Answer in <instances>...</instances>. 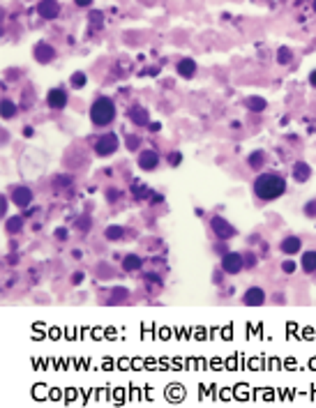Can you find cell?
I'll return each mask as SVG.
<instances>
[{"instance_id":"obj_27","label":"cell","mask_w":316,"mask_h":408,"mask_svg":"<svg viewBox=\"0 0 316 408\" xmlns=\"http://www.w3.org/2000/svg\"><path fill=\"white\" fill-rule=\"evenodd\" d=\"M111 295H114V300H111V302H122V300H127V288H114V293H111Z\"/></svg>"},{"instance_id":"obj_13","label":"cell","mask_w":316,"mask_h":408,"mask_svg":"<svg viewBox=\"0 0 316 408\" xmlns=\"http://www.w3.org/2000/svg\"><path fill=\"white\" fill-rule=\"evenodd\" d=\"M312 178V169L307 162H295L293 164V180L295 182H307Z\"/></svg>"},{"instance_id":"obj_42","label":"cell","mask_w":316,"mask_h":408,"mask_svg":"<svg viewBox=\"0 0 316 408\" xmlns=\"http://www.w3.org/2000/svg\"><path fill=\"white\" fill-rule=\"evenodd\" d=\"M312 5H314V12H316V0H314V3H312Z\"/></svg>"},{"instance_id":"obj_29","label":"cell","mask_w":316,"mask_h":408,"mask_svg":"<svg viewBox=\"0 0 316 408\" xmlns=\"http://www.w3.org/2000/svg\"><path fill=\"white\" fill-rule=\"evenodd\" d=\"M305 215H307V217H316V201H309L307 203V206H305Z\"/></svg>"},{"instance_id":"obj_31","label":"cell","mask_w":316,"mask_h":408,"mask_svg":"<svg viewBox=\"0 0 316 408\" xmlns=\"http://www.w3.org/2000/svg\"><path fill=\"white\" fill-rule=\"evenodd\" d=\"M245 256V268H254L256 265V256L254 254H243Z\"/></svg>"},{"instance_id":"obj_40","label":"cell","mask_w":316,"mask_h":408,"mask_svg":"<svg viewBox=\"0 0 316 408\" xmlns=\"http://www.w3.org/2000/svg\"><path fill=\"white\" fill-rule=\"evenodd\" d=\"M153 129V132H159V122H150V125H148Z\"/></svg>"},{"instance_id":"obj_1","label":"cell","mask_w":316,"mask_h":408,"mask_svg":"<svg viewBox=\"0 0 316 408\" xmlns=\"http://www.w3.org/2000/svg\"><path fill=\"white\" fill-rule=\"evenodd\" d=\"M287 191V180L277 173H261L254 180V194L261 201H275Z\"/></svg>"},{"instance_id":"obj_19","label":"cell","mask_w":316,"mask_h":408,"mask_svg":"<svg viewBox=\"0 0 316 408\" xmlns=\"http://www.w3.org/2000/svg\"><path fill=\"white\" fill-rule=\"evenodd\" d=\"M245 104H247V109H250L252 113H261V111H265V107H268V102H265L263 97H250Z\"/></svg>"},{"instance_id":"obj_26","label":"cell","mask_w":316,"mask_h":408,"mask_svg":"<svg viewBox=\"0 0 316 408\" xmlns=\"http://www.w3.org/2000/svg\"><path fill=\"white\" fill-rule=\"evenodd\" d=\"M134 199H148L150 196V189L146 187V185H134Z\"/></svg>"},{"instance_id":"obj_10","label":"cell","mask_w":316,"mask_h":408,"mask_svg":"<svg viewBox=\"0 0 316 408\" xmlns=\"http://www.w3.org/2000/svg\"><path fill=\"white\" fill-rule=\"evenodd\" d=\"M157 164H159L157 150H141V154H139V166H141V169L153 171V169H157Z\"/></svg>"},{"instance_id":"obj_14","label":"cell","mask_w":316,"mask_h":408,"mask_svg":"<svg viewBox=\"0 0 316 408\" xmlns=\"http://www.w3.org/2000/svg\"><path fill=\"white\" fill-rule=\"evenodd\" d=\"M300 247H302L300 238H295V236H289V238H284V240H282V251H284V254H287V256L298 254Z\"/></svg>"},{"instance_id":"obj_16","label":"cell","mask_w":316,"mask_h":408,"mask_svg":"<svg viewBox=\"0 0 316 408\" xmlns=\"http://www.w3.org/2000/svg\"><path fill=\"white\" fill-rule=\"evenodd\" d=\"M141 265H144V261H141V256H136V254H127L122 258V270H127V272L141 270Z\"/></svg>"},{"instance_id":"obj_20","label":"cell","mask_w":316,"mask_h":408,"mask_svg":"<svg viewBox=\"0 0 316 408\" xmlns=\"http://www.w3.org/2000/svg\"><path fill=\"white\" fill-rule=\"evenodd\" d=\"M122 236H125V231H122V226H118V224H111V226H107V231H104V238L111 240V243L122 240Z\"/></svg>"},{"instance_id":"obj_24","label":"cell","mask_w":316,"mask_h":408,"mask_svg":"<svg viewBox=\"0 0 316 408\" xmlns=\"http://www.w3.org/2000/svg\"><path fill=\"white\" fill-rule=\"evenodd\" d=\"M291 58H293L291 49L289 46H280V51H277V63H280V65H289Z\"/></svg>"},{"instance_id":"obj_4","label":"cell","mask_w":316,"mask_h":408,"mask_svg":"<svg viewBox=\"0 0 316 408\" xmlns=\"http://www.w3.org/2000/svg\"><path fill=\"white\" fill-rule=\"evenodd\" d=\"M243 268H245V256L238 254V251H228V254L222 256V270L226 275H238Z\"/></svg>"},{"instance_id":"obj_34","label":"cell","mask_w":316,"mask_h":408,"mask_svg":"<svg viewBox=\"0 0 316 408\" xmlns=\"http://www.w3.org/2000/svg\"><path fill=\"white\" fill-rule=\"evenodd\" d=\"M79 228H81V231H88V228H90V219H88V217H81V219H79Z\"/></svg>"},{"instance_id":"obj_22","label":"cell","mask_w":316,"mask_h":408,"mask_svg":"<svg viewBox=\"0 0 316 408\" xmlns=\"http://www.w3.org/2000/svg\"><path fill=\"white\" fill-rule=\"evenodd\" d=\"M263 162H265V152L263 150H254L250 154V159H247V164H250L252 169H261Z\"/></svg>"},{"instance_id":"obj_3","label":"cell","mask_w":316,"mask_h":408,"mask_svg":"<svg viewBox=\"0 0 316 408\" xmlns=\"http://www.w3.org/2000/svg\"><path fill=\"white\" fill-rule=\"evenodd\" d=\"M116 150H118V136L116 134L107 132L95 141V152L100 154V157H109V154H114Z\"/></svg>"},{"instance_id":"obj_12","label":"cell","mask_w":316,"mask_h":408,"mask_svg":"<svg viewBox=\"0 0 316 408\" xmlns=\"http://www.w3.org/2000/svg\"><path fill=\"white\" fill-rule=\"evenodd\" d=\"M129 118H132V122H136L139 127L150 125V115H148V111L141 107V104H136V107L129 109Z\"/></svg>"},{"instance_id":"obj_11","label":"cell","mask_w":316,"mask_h":408,"mask_svg":"<svg viewBox=\"0 0 316 408\" xmlns=\"http://www.w3.org/2000/svg\"><path fill=\"white\" fill-rule=\"evenodd\" d=\"M243 302L247 307H261L263 302H265V293H263V288H259V286H254V288H247L245 290V298Z\"/></svg>"},{"instance_id":"obj_15","label":"cell","mask_w":316,"mask_h":408,"mask_svg":"<svg viewBox=\"0 0 316 408\" xmlns=\"http://www.w3.org/2000/svg\"><path fill=\"white\" fill-rule=\"evenodd\" d=\"M178 74H181L183 79H192L196 74V63L192 58H183L181 63H178Z\"/></svg>"},{"instance_id":"obj_30","label":"cell","mask_w":316,"mask_h":408,"mask_svg":"<svg viewBox=\"0 0 316 408\" xmlns=\"http://www.w3.org/2000/svg\"><path fill=\"white\" fill-rule=\"evenodd\" d=\"M181 162H183V154H181V152H171V154H169V164H171V166H178Z\"/></svg>"},{"instance_id":"obj_41","label":"cell","mask_w":316,"mask_h":408,"mask_svg":"<svg viewBox=\"0 0 316 408\" xmlns=\"http://www.w3.org/2000/svg\"><path fill=\"white\" fill-rule=\"evenodd\" d=\"M23 136H33V127H23Z\"/></svg>"},{"instance_id":"obj_33","label":"cell","mask_w":316,"mask_h":408,"mask_svg":"<svg viewBox=\"0 0 316 408\" xmlns=\"http://www.w3.org/2000/svg\"><path fill=\"white\" fill-rule=\"evenodd\" d=\"M282 270L289 272V275H291V272L295 270V263H293V261H284V263H282Z\"/></svg>"},{"instance_id":"obj_25","label":"cell","mask_w":316,"mask_h":408,"mask_svg":"<svg viewBox=\"0 0 316 408\" xmlns=\"http://www.w3.org/2000/svg\"><path fill=\"white\" fill-rule=\"evenodd\" d=\"M70 81H72V88H83L85 81H88V77H85L83 72H74Z\"/></svg>"},{"instance_id":"obj_2","label":"cell","mask_w":316,"mask_h":408,"mask_svg":"<svg viewBox=\"0 0 316 408\" xmlns=\"http://www.w3.org/2000/svg\"><path fill=\"white\" fill-rule=\"evenodd\" d=\"M116 118V104L111 97H97L90 107V120L95 122L97 127H107L111 125Z\"/></svg>"},{"instance_id":"obj_9","label":"cell","mask_w":316,"mask_h":408,"mask_svg":"<svg viewBox=\"0 0 316 408\" xmlns=\"http://www.w3.org/2000/svg\"><path fill=\"white\" fill-rule=\"evenodd\" d=\"M12 201L18 208H28L30 201H33V191H30V187H14L12 189Z\"/></svg>"},{"instance_id":"obj_6","label":"cell","mask_w":316,"mask_h":408,"mask_svg":"<svg viewBox=\"0 0 316 408\" xmlns=\"http://www.w3.org/2000/svg\"><path fill=\"white\" fill-rule=\"evenodd\" d=\"M37 14L47 18V21H51V18L60 14V3L58 0H40V3H37Z\"/></svg>"},{"instance_id":"obj_35","label":"cell","mask_w":316,"mask_h":408,"mask_svg":"<svg viewBox=\"0 0 316 408\" xmlns=\"http://www.w3.org/2000/svg\"><path fill=\"white\" fill-rule=\"evenodd\" d=\"M55 238H58V240H67V228H55Z\"/></svg>"},{"instance_id":"obj_17","label":"cell","mask_w":316,"mask_h":408,"mask_svg":"<svg viewBox=\"0 0 316 408\" xmlns=\"http://www.w3.org/2000/svg\"><path fill=\"white\" fill-rule=\"evenodd\" d=\"M104 14L102 12H90V16H88V21H90V35H95V33H100V30L104 28Z\"/></svg>"},{"instance_id":"obj_18","label":"cell","mask_w":316,"mask_h":408,"mask_svg":"<svg viewBox=\"0 0 316 408\" xmlns=\"http://www.w3.org/2000/svg\"><path fill=\"white\" fill-rule=\"evenodd\" d=\"M300 265H302V270L307 272H314L316 270V251H305L302 254V258H300Z\"/></svg>"},{"instance_id":"obj_37","label":"cell","mask_w":316,"mask_h":408,"mask_svg":"<svg viewBox=\"0 0 316 408\" xmlns=\"http://www.w3.org/2000/svg\"><path fill=\"white\" fill-rule=\"evenodd\" d=\"M81 280H83V272H74L72 275V284H81Z\"/></svg>"},{"instance_id":"obj_39","label":"cell","mask_w":316,"mask_h":408,"mask_svg":"<svg viewBox=\"0 0 316 408\" xmlns=\"http://www.w3.org/2000/svg\"><path fill=\"white\" fill-rule=\"evenodd\" d=\"M309 83H312L314 88H316V70H314L312 74H309Z\"/></svg>"},{"instance_id":"obj_8","label":"cell","mask_w":316,"mask_h":408,"mask_svg":"<svg viewBox=\"0 0 316 408\" xmlns=\"http://www.w3.org/2000/svg\"><path fill=\"white\" fill-rule=\"evenodd\" d=\"M47 104L51 109L55 111H60V109H65L67 107V92L63 88H53V90H49V95H47Z\"/></svg>"},{"instance_id":"obj_23","label":"cell","mask_w":316,"mask_h":408,"mask_svg":"<svg viewBox=\"0 0 316 408\" xmlns=\"http://www.w3.org/2000/svg\"><path fill=\"white\" fill-rule=\"evenodd\" d=\"M5 228H8V233H18L23 228V217H10L5 221Z\"/></svg>"},{"instance_id":"obj_38","label":"cell","mask_w":316,"mask_h":408,"mask_svg":"<svg viewBox=\"0 0 316 408\" xmlns=\"http://www.w3.org/2000/svg\"><path fill=\"white\" fill-rule=\"evenodd\" d=\"M74 3H77L79 8H90V5H92V0H74Z\"/></svg>"},{"instance_id":"obj_28","label":"cell","mask_w":316,"mask_h":408,"mask_svg":"<svg viewBox=\"0 0 316 408\" xmlns=\"http://www.w3.org/2000/svg\"><path fill=\"white\" fill-rule=\"evenodd\" d=\"M139 146H141L139 136H127V148H129V150H139Z\"/></svg>"},{"instance_id":"obj_36","label":"cell","mask_w":316,"mask_h":408,"mask_svg":"<svg viewBox=\"0 0 316 408\" xmlns=\"http://www.w3.org/2000/svg\"><path fill=\"white\" fill-rule=\"evenodd\" d=\"M118 196H120V194H118V189H109V191H107V199H109L111 203H114V201L118 199Z\"/></svg>"},{"instance_id":"obj_7","label":"cell","mask_w":316,"mask_h":408,"mask_svg":"<svg viewBox=\"0 0 316 408\" xmlns=\"http://www.w3.org/2000/svg\"><path fill=\"white\" fill-rule=\"evenodd\" d=\"M33 53H35L37 63H42V65L51 63V60L55 58V49H53L51 44H49V42H37Z\"/></svg>"},{"instance_id":"obj_32","label":"cell","mask_w":316,"mask_h":408,"mask_svg":"<svg viewBox=\"0 0 316 408\" xmlns=\"http://www.w3.org/2000/svg\"><path fill=\"white\" fill-rule=\"evenodd\" d=\"M30 104H33V92L26 90L23 92V107H30Z\"/></svg>"},{"instance_id":"obj_21","label":"cell","mask_w":316,"mask_h":408,"mask_svg":"<svg viewBox=\"0 0 316 408\" xmlns=\"http://www.w3.org/2000/svg\"><path fill=\"white\" fill-rule=\"evenodd\" d=\"M0 113H3L5 120L14 118V115H16V104L10 102V100H3V104H0Z\"/></svg>"},{"instance_id":"obj_5","label":"cell","mask_w":316,"mask_h":408,"mask_svg":"<svg viewBox=\"0 0 316 408\" xmlns=\"http://www.w3.org/2000/svg\"><path fill=\"white\" fill-rule=\"evenodd\" d=\"M210 226H213L215 236L220 238V240H228V238L235 236V226L228 224V221H226L224 217H213V221H210Z\"/></svg>"}]
</instances>
